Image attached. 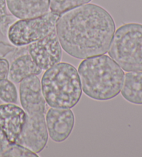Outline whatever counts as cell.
<instances>
[{"instance_id": "cell-7", "label": "cell", "mask_w": 142, "mask_h": 157, "mask_svg": "<svg viewBox=\"0 0 142 157\" xmlns=\"http://www.w3.org/2000/svg\"><path fill=\"white\" fill-rule=\"evenodd\" d=\"M28 53L42 70H46L61 62L62 48L56 29L46 37L28 45Z\"/></svg>"}, {"instance_id": "cell-1", "label": "cell", "mask_w": 142, "mask_h": 157, "mask_svg": "<svg viewBox=\"0 0 142 157\" xmlns=\"http://www.w3.org/2000/svg\"><path fill=\"white\" fill-rule=\"evenodd\" d=\"M56 30L62 49L84 59L108 53L116 24L104 8L88 3L60 15Z\"/></svg>"}, {"instance_id": "cell-3", "label": "cell", "mask_w": 142, "mask_h": 157, "mask_svg": "<svg viewBox=\"0 0 142 157\" xmlns=\"http://www.w3.org/2000/svg\"><path fill=\"white\" fill-rule=\"evenodd\" d=\"M78 73L82 90L89 98L110 101L121 92L125 74L110 56L103 54L84 59Z\"/></svg>"}, {"instance_id": "cell-17", "label": "cell", "mask_w": 142, "mask_h": 157, "mask_svg": "<svg viewBox=\"0 0 142 157\" xmlns=\"http://www.w3.org/2000/svg\"><path fill=\"white\" fill-rule=\"evenodd\" d=\"M18 47L14 45L9 44L3 42H0V58H4L9 53H15Z\"/></svg>"}, {"instance_id": "cell-12", "label": "cell", "mask_w": 142, "mask_h": 157, "mask_svg": "<svg viewBox=\"0 0 142 157\" xmlns=\"http://www.w3.org/2000/svg\"><path fill=\"white\" fill-rule=\"evenodd\" d=\"M121 94L130 103L142 105V71H130L124 75Z\"/></svg>"}, {"instance_id": "cell-15", "label": "cell", "mask_w": 142, "mask_h": 157, "mask_svg": "<svg viewBox=\"0 0 142 157\" xmlns=\"http://www.w3.org/2000/svg\"><path fill=\"white\" fill-rule=\"evenodd\" d=\"M18 95L17 89L11 80L7 78L0 81V100L6 103H16Z\"/></svg>"}, {"instance_id": "cell-2", "label": "cell", "mask_w": 142, "mask_h": 157, "mask_svg": "<svg viewBox=\"0 0 142 157\" xmlns=\"http://www.w3.org/2000/svg\"><path fill=\"white\" fill-rule=\"evenodd\" d=\"M19 93L26 120L15 144L38 154L46 147L49 139L45 116L46 101L39 78L31 75L24 79L20 82Z\"/></svg>"}, {"instance_id": "cell-8", "label": "cell", "mask_w": 142, "mask_h": 157, "mask_svg": "<svg viewBox=\"0 0 142 157\" xmlns=\"http://www.w3.org/2000/svg\"><path fill=\"white\" fill-rule=\"evenodd\" d=\"M48 135L53 141L62 143L72 134L75 124V116L69 108L51 107L45 116Z\"/></svg>"}, {"instance_id": "cell-4", "label": "cell", "mask_w": 142, "mask_h": 157, "mask_svg": "<svg viewBox=\"0 0 142 157\" xmlns=\"http://www.w3.org/2000/svg\"><path fill=\"white\" fill-rule=\"evenodd\" d=\"M40 84L44 98L51 107L72 109L82 96L78 70L67 62H59L46 69Z\"/></svg>"}, {"instance_id": "cell-16", "label": "cell", "mask_w": 142, "mask_h": 157, "mask_svg": "<svg viewBox=\"0 0 142 157\" xmlns=\"http://www.w3.org/2000/svg\"><path fill=\"white\" fill-rule=\"evenodd\" d=\"M17 20L8 9L6 0H0V32L2 36H7L10 26Z\"/></svg>"}, {"instance_id": "cell-14", "label": "cell", "mask_w": 142, "mask_h": 157, "mask_svg": "<svg viewBox=\"0 0 142 157\" xmlns=\"http://www.w3.org/2000/svg\"><path fill=\"white\" fill-rule=\"evenodd\" d=\"M92 1V0H49V9L51 12L61 15L68 10L88 4Z\"/></svg>"}, {"instance_id": "cell-18", "label": "cell", "mask_w": 142, "mask_h": 157, "mask_svg": "<svg viewBox=\"0 0 142 157\" xmlns=\"http://www.w3.org/2000/svg\"><path fill=\"white\" fill-rule=\"evenodd\" d=\"M9 68V62L6 59L0 58V81L7 78Z\"/></svg>"}, {"instance_id": "cell-9", "label": "cell", "mask_w": 142, "mask_h": 157, "mask_svg": "<svg viewBox=\"0 0 142 157\" xmlns=\"http://www.w3.org/2000/svg\"><path fill=\"white\" fill-rule=\"evenodd\" d=\"M26 120L23 109L13 103L0 105V129L10 144H15Z\"/></svg>"}, {"instance_id": "cell-5", "label": "cell", "mask_w": 142, "mask_h": 157, "mask_svg": "<svg viewBox=\"0 0 142 157\" xmlns=\"http://www.w3.org/2000/svg\"><path fill=\"white\" fill-rule=\"evenodd\" d=\"M108 52L124 71H142V24L127 23L119 26Z\"/></svg>"}, {"instance_id": "cell-13", "label": "cell", "mask_w": 142, "mask_h": 157, "mask_svg": "<svg viewBox=\"0 0 142 157\" xmlns=\"http://www.w3.org/2000/svg\"><path fill=\"white\" fill-rule=\"evenodd\" d=\"M38 157L39 155L18 144H10L0 129V157Z\"/></svg>"}, {"instance_id": "cell-11", "label": "cell", "mask_w": 142, "mask_h": 157, "mask_svg": "<svg viewBox=\"0 0 142 157\" xmlns=\"http://www.w3.org/2000/svg\"><path fill=\"white\" fill-rule=\"evenodd\" d=\"M42 71L27 51L17 56L13 59L8 77L13 83L18 84L31 75H40Z\"/></svg>"}, {"instance_id": "cell-10", "label": "cell", "mask_w": 142, "mask_h": 157, "mask_svg": "<svg viewBox=\"0 0 142 157\" xmlns=\"http://www.w3.org/2000/svg\"><path fill=\"white\" fill-rule=\"evenodd\" d=\"M7 7L18 20L35 18L49 10V0H6Z\"/></svg>"}, {"instance_id": "cell-6", "label": "cell", "mask_w": 142, "mask_h": 157, "mask_svg": "<svg viewBox=\"0 0 142 157\" xmlns=\"http://www.w3.org/2000/svg\"><path fill=\"white\" fill-rule=\"evenodd\" d=\"M59 16L50 11L35 18L17 20L9 29L8 39L17 47H25L36 42L56 29Z\"/></svg>"}]
</instances>
